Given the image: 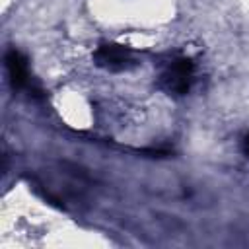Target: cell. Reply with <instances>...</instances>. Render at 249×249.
<instances>
[{"mask_svg":"<svg viewBox=\"0 0 249 249\" xmlns=\"http://www.w3.org/2000/svg\"><path fill=\"white\" fill-rule=\"evenodd\" d=\"M93 60H95L97 66H101L105 70H111V72H121V70H126L134 64L130 49H126L123 45H117V43L99 45L97 51L93 53Z\"/></svg>","mask_w":249,"mask_h":249,"instance_id":"2","label":"cell"},{"mask_svg":"<svg viewBox=\"0 0 249 249\" xmlns=\"http://www.w3.org/2000/svg\"><path fill=\"white\" fill-rule=\"evenodd\" d=\"M6 70H8V78L14 89H31V80H29V68H27V58L16 51L10 49L6 53Z\"/></svg>","mask_w":249,"mask_h":249,"instance_id":"3","label":"cell"},{"mask_svg":"<svg viewBox=\"0 0 249 249\" xmlns=\"http://www.w3.org/2000/svg\"><path fill=\"white\" fill-rule=\"evenodd\" d=\"M243 150H245V154L249 156V134L243 138Z\"/></svg>","mask_w":249,"mask_h":249,"instance_id":"4","label":"cell"},{"mask_svg":"<svg viewBox=\"0 0 249 249\" xmlns=\"http://www.w3.org/2000/svg\"><path fill=\"white\" fill-rule=\"evenodd\" d=\"M195 76V64L187 56H177L160 74V86L173 95H185L191 89Z\"/></svg>","mask_w":249,"mask_h":249,"instance_id":"1","label":"cell"}]
</instances>
